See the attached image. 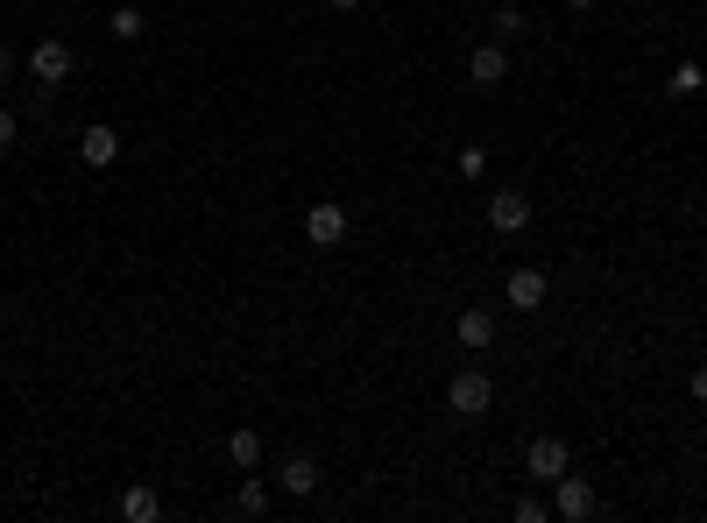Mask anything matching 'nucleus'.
<instances>
[{
  "mask_svg": "<svg viewBox=\"0 0 707 523\" xmlns=\"http://www.w3.org/2000/svg\"><path fill=\"white\" fill-rule=\"evenodd\" d=\"M552 488H559V495H552V516H566V523H587V516H595V481H587V475L566 467Z\"/></svg>",
  "mask_w": 707,
  "mask_h": 523,
  "instance_id": "20e7f679",
  "label": "nucleus"
},
{
  "mask_svg": "<svg viewBox=\"0 0 707 523\" xmlns=\"http://www.w3.org/2000/svg\"><path fill=\"white\" fill-rule=\"evenodd\" d=\"M276 488H283L291 502H305L312 488H318V460H312V453H291V460H276Z\"/></svg>",
  "mask_w": 707,
  "mask_h": 523,
  "instance_id": "1a4fd4ad",
  "label": "nucleus"
},
{
  "mask_svg": "<svg viewBox=\"0 0 707 523\" xmlns=\"http://www.w3.org/2000/svg\"><path fill=\"white\" fill-rule=\"evenodd\" d=\"M502 78H510V50H502V43H475V50H467V86H475V92H496Z\"/></svg>",
  "mask_w": 707,
  "mask_h": 523,
  "instance_id": "39448f33",
  "label": "nucleus"
},
{
  "mask_svg": "<svg viewBox=\"0 0 707 523\" xmlns=\"http://www.w3.org/2000/svg\"><path fill=\"white\" fill-rule=\"evenodd\" d=\"M78 156L93 163V171H107L113 156H121V128H107V121H93L86 134H78Z\"/></svg>",
  "mask_w": 707,
  "mask_h": 523,
  "instance_id": "9b49d317",
  "label": "nucleus"
},
{
  "mask_svg": "<svg viewBox=\"0 0 707 523\" xmlns=\"http://www.w3.org/2000/svg\"><path fill=\"white\" fill-rule=\"evenodd\" d=\"M233 510H241V516H262V510H269V488L241 475V495H233Z\"/></svg>",
  "mask_w": 707,
  "mask_h": 523,
  "instance_id": "a211bd4d",
  "label": "nucleus"
},
{
  "mask_svg": "<svg viewBox=\"0 0 707 523\" xmlns=\"http://www.w3.org/2000/svg\"><path fill=\"white\" fill-rule=\"evenodd\" d=\"M347 227H354V219H347V206H333V198H318V206L305 213V241L312 248H340Z\"/></svg>",
  "mask_w": 707,
  "mask_h": 523,
  "instance_id": "423d86ee",
  "label": "nucleus"
},
{
  "mask_svg": "<svg viewBox=\"0 0 707 523\" xmlns=\"http://www.w3.org/2000/svg\"><path fill=\"white\" fill-rule=\"evenodd\" d=\"M700 86H707V72H700L694 57H686V64H672V78H665V92H672V99H694Z\"/></svg>",
  "mask_w": 707,
  "mask_h": 523,
  "instance_id": "2eb2a0df",
  "label": "nucleus"
},
{
  "mask_svg": "<svg viewBox=\"0 0 707 523\" xmlns=\"http://www.w3.org/2000/svg\"><path fill=\"white\" fill-rule=\"evenodd\" d=\"M566 467H574L566 438H552V432H545V438H531V446H524V481H545V488H552V481L566 475Z\"/></svg>",
  "mask_w": 707,
  "mask_h": 523,
  "instance_id": "7ed1b4c3",
  "label": "nucleus"
},
{
  "mask_svg": "<svg viewBox=\"0 0 707 523\" xmlns=\"http://www.w3.org/2000/svg\"><path fill=\"white\" fill-rule=\"evenodd\" d=\"M0 86H14V50L0 43Z\"/></svg>",
  "mask_w": 707,
  "mask_h": 523,
  "instance_id": "412c9836",
  "label": "nucleus"
},
{
  "mask_svg": "<svg viewBox=\"0 0 707 523\" xmlns=\"http://www.w3.org/2000/svg\"><path fill=\"white\" fill-rule=\"evenodd\" d=\"M142 29H149V14L134 8V0H121V8L107 14V36H113V43H134V36H142Z\"/></svg>",
  "mask_w": 707,
  "mask_h": 523,
  "instance_id": "4468645a",
  "label": "nucleus"
},
{
  "mask_svg": "<svg viewBox=\"0 0 707 523\" xmlns=\"http://www.w3.org/2000/svg\"><path fill=\"white\" fill-rule=\"evenodd\" d=\"M545 269H510V283H502V297H510L516 312H545Z\"/></svg>",
  "mask_w": 707,
  "mask_h": 523,
  "instance_id": "6e6552de",
  "label": "nucleus"
},
{
  "mask_svg": "<svg viewBox=\"0 0 707 523\" xmlns=\"http://www.w3.org/2000/svg\"><path fill=\"white\" fill-rule=\"evenodd\" d=\"M121 516H128V523H156V516H163V495H156L149 481H128V488H121Z\"/></svg>",
  "mask_w": 707,
  "mask_h": 523,
  "instance_id": "f8f14e48",
  "label": "nucleus"
},
{
  "mask_svg": "<svg viewBox=\"0 0 707 523\" xmlns=\"http://www.w3.org/2000/svg\"><path fill=\"white\" fill-rule=\"evenodd\" d=\"M453 340H460L467 353H488V347H496V312H488V305H467L460 318H453Z\"/></svg>",
  "mask_w": 707,
  "mask_h": 523,
  "instance_id": "0eeeda50",
  "label": "nucleus"
},
{
  "mask_svg": "<svg viewBox=\"0 0 707 523\" xmlns=\"http://www.w3.org/2000/svg\"><path fill=\"white\" fill-rule=\"evenodd\" d=\"M566 8H574V14H587V8H595V0H566Z\"/></svg>",
  "mask_w": 707,
  "mask_h": 523,
  "instance_id": "b1692460",
  "label": "nucleus"
},
{
  "mask_svg": "<svg viewBox=\"0 0 707 523\" xmlns=\"http://www.w3.org/2000/svg\"><path fill=\"white\" fill-rule=\"evenodd\" d=\"M227 460L241 467V475H255V467H262V432H248V425H241V432L227 438Z\"/></svg>",
  "mask_w": 707,
  "mask_h": 523,
  "instance_id": "ddd939ff",
  "label": "nucleus"
},
{
  "mask_svg": "<svg viewBox=\"0 0 707 523\" xmlns=\"http://www.w3.org/2000/svg\"><path fill=\"white\" fill-rule=\"evenodd\" d=\"M326 8H340V14H354V8H361V0H326Z\"/></svg>",
  "mask_w": 707,
  "mask_h": 523,
  "instance_id": "5701e85b",
  "label": "nucleus"
},
{
  "mask_svg": "<svg viewBox=\"0 0 707 523\" xmlns=\"http://www.w3.org/2000/svg\"><path fill=\"white\" fill-rule=\"evenodd\" d=\"M488 29H496V43H502V50H510L531 22H524V8H496V14H488Z\"/></svg>",
  "mask_w": 707,
  "mask_h": 523,
  "instance_id": "dca6fc26",
  "label": "nucleus"
},
{
  "mask_svg": "<svg viewBox=\"0 0 707 523\" xmlns=\"http://www.w3.org/2000/svg\"><path fill=\"white\" fill-rule=\"evenodd\" d=\"M516 523H552V502H537V495H516Z\"/></svg>",
  "mask_w": 707,
  "mask_h": 523,
  "instance_id": "6ab92c4d",
  "label": "nucleus"
},
{
  "mask_svg": "<svg viewBox=\"0 0 707 523\" xmlns=\"http://www.w3.org/2000/svg\"><path fill=\"white\" fill-rule=\"evenodd\" d=\"M14 142H22V121H14V113H8V107H0V156H8V149H14Z\"/></svg>",
  "mask_w": 707,
  "mask_h": 523,
  "instance_id": "aec40b11",
  "label": "nucleus"
},
{
  "mask_svg": "<svg viewBox=\"0 0 707 523\" xmlns=\"http://www.w3.org/2000/svg\"><path fill=\"white\" fill-rule=\"evenodd\" d=\"M453 171H460L467 184H481V177H488V149H481V142H467L460 156H453Z\"/></svg>",
  "mask_w": 707,
  "mask_h": 523,
  "instance_id": "f3484780",
  "label": "nucleus"
},
{
  "mask_svg": "<svg viewBox=\"0 0 707 523\" xmlns=\"http://www.w3.org/2000/svg\"><path fill=\"white\" fill-rule=\"evenodd\" d=\"M694 403H707V361L694 368Z\"/></svg>",
  "mask_w": 707,
  "mask_h": 523,
  "instance_id": "4be33fe9",
  "label": "nucleus"
},
{
  "mask_svg": "<svg viewBox=\"0 0 707 523\" xmlns=\"http://www.w3.org/2000/svg\"><path fill=\"white\" fill-rule=\"evenodd\" d=\"M446 411L475 425V417H488V411H496V382H488L481 368H460V375L446 382Z\"/></svg>",
  "mask_w": 707,
  "mask_h": 523,
  "instance_id": "f257e3e1",
  "label": "nucleus"
},
{
  "mask_svg": "<svg viewBox=\"0 0 707 523\" xmlns=\"http://www.w3.org/2000/svg\"><path fill=\"white\" fill-rule=\"evenodd\" d=\"M72 64H78V50L64 43V36H43L36 50H29V78H36L43 92H57L64 78H72Z\"/></svg>",
  "mask_w": 707,
  "mask_h": 523,
  "instance_id": "f03ea898",
  "label": "nucleus"
},
{
  "mask_svg": "<svg viewBox=\"0 0 707 523\" xmlns=\"http://www.w3.org/2000/svg\"><path fill=\"white\" fill-rule=\"evenodd\" d=\"M488 227H496V233H524L531 227V198L524 192H496V198H488Z\"/></svg>",
  "mask_w": 707,
  "mask_h": 523,
  "instance_id": "9d476101",
  "label": "nucleus"
}]
</instances>
